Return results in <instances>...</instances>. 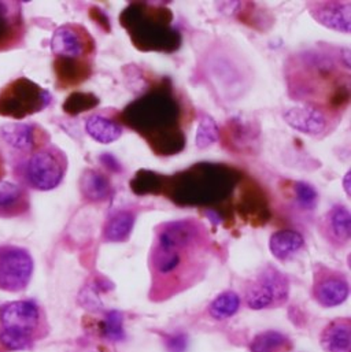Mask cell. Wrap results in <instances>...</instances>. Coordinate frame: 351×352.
<instances>
[{
	"mask_svg": "<svg viewBox=\"0 0 351 352\" xmlns=\"http://www.w3.org/2000/svg\"><path fill=\"white\" fill-rule=\"evenodd\" d=\"M25 21L18 1H0V52L12 50L23 41Z\"/></svg>",
	"mask_w": 351,
	"mask_h": 352,
	"instance_id": "52a82bcc",
	"label": "cell"
},
{
	"mask_svg": "<svg viewBox=\"0 0 351 352\" xmlns=\"http://www.w3.org/2000/svg\"><path fill=\"white\" fill-rule=\"evenodd\" d=\"M298 204L305 210H315L319 203V193L310 184L305 181H297L294 188Z\"/></svg>",
	"mask_w": 351,
	"mask_h": 352,
	"instance_id": "cb8c5ba5",
	"label": "cell"
},
{
	"mask_svg": "<svg viewBox=\"0 0 351 352\" xmlns=\"http://www.w3.org/2000/svg\"><path fill=\"white\" fill-rule=\"evenodd\" d=\"M100 160H102V164H103L107 169H110L111 172H120V170H121V166H120L118 161H117L113 155L105 154V155H102Z\"/></svg>",
	"mask_w": 351,
	"mask_h": 352,
	"instance_id": "4316f807",
	"label": "cell"
},
{
	"mask_svg": "<svg viewBox=\"0 0 351 352\" xmlns=\"http://www.w3.org/2000/svg\"><path fill=\"white\" fill-rule=\"evenodd\" d=\"M136 217L131 211H118L110 217L103 229V239L109 243H123L129 239Z\"/></svg>",
	"mask_w": 351,
	"mask_h": 352,
	"instance_id": "2e32d148",
	"label": "cell"
},
{
	"mask_svg": "<svg viewBox=\"0 0 351 352\" xmlns=\"http://www.w3.org/2000/svg\"><path fill=\"white\" fill-rule=\"evenodd\" d=\"M91 98H92L91 95H84V94H78V92L72 94V95L66 99V102H65V104H63V110H65L67 114H72V116L80 114L81 111H84V110H87V109H91V107L94 106V104L89 103V99H91Z\"/></svg>",
	"mask_w": 351,
	"mask_h": 352,
	"instance_id": "d4e9b609",
	"label": "cell"
},
{
	"mask_svg": "<svg viewBox=\"0 0 351 352\" xmlns=\"http://www.w3.org/2000/svg\"><path fill=\"white\" fill-rule=\"evenodd\" d=\"M316 300L324 307H337L346 302L350 294L348 280L337 273L321 274L315 284Z\"/></svg>",
	"mask_w": 351,
	"mask_h": 352,
	"instance_id": "8fae6325",
	"label": "cell"
},
{
	"mask_svg": "<svg viewBox=\"0 0 351 352\" xmlns=\"http://www.w3.org/2000/svg\"><path fill=\"white\" fill-rule=\"evenodd\" d=\"M0 139L19 154H32L44 147L45 133L34 124H7L0 128Z\"/></svg>",
	"mask_w": 351,
	"mask_h": 352,
	"instance_id": "8992f818",
	"label": "cell"
},
{
	"mask_svg": "<svg viewBox=\"0 0 351 352\" xmlns=\"http://www.w3.org/2000/svg\"><path fill=\"white\" fill-rule=\"evenodd\" d=\"M220 132L215 121L209 116H202L196 128L195 144L199 150H206L218 142Z\"/></svg>",
	"mask_w": 351,
	"mask_h": 352,
	"instance_id": "ffe728a7",
	"label": "cell"
},
{
	"mask_svg": "<svg viewBox=\"0 0 351 352\" xmlns=\"http://www.w3.org/2000/svg\"><path fill=\"white\" fill-rule=\"evenodd\" d=\"M350 172H348L345 177H343V188H345V192H346L348 196H350Z\"/></svg>",
	"mask_w": 351,
	"mask_h": 352,
	"instance_id": "f1b7e54d",
	"label": "cell"
},
{
	"mask_svg": "<svg viewBox=\"0 0 351 352\" xmlns=\"http://www.w3.org/2000/svg\"><path fill=\"white\" fill-rule=\"evenodd\" d=\"M29 210V195L18 184L0 181V218H15Z\"/></svg>",
	"mask_w": 351,
	"mask_h": 352,
	"instance_id": "7c38bea8",
	"label": "cell"
},
{
	"mask_svg": "<svg viewBox=\"0 0 351 352\" xmlns=\"http://www.w3.org/2000/svg\"><path fill=\"white\" fill-rule=\"evenodd\" d=\"M50 103L48 91L26 77H19L6 84L0 91V117L23 120L40 113Z\"/></svg>",
	"mask_w": 351,
	"mask_h": 352,
	"instance_id": "6da1fadb",
	"label": "cell"
},
{
	"mask_svg": "<svg viewBox=\"0 0 351 352\" xmlns=\"http://www.w3.org/2000/svg\"><path fill=\"white\" fill-rule=\"evenodd\" d=\"M103 336L110 342H118L124 338V318L120 311L107 313L103 322Z\"/></svg>",
	"mask_w": 351,
	"mask_h": 352,
	"instance_id": "603a6c76",
	"label": "cell"
},
{
	"mask_svg": "<svg viewBox=\"0 0 351 352\" xmlns=\"http://www.w3.org/2000/svg\"><path fill=\"white\" fill-rule=\"evenodd\" d=\"M284 120L297 132L319 136L328 128V118L326 113L315 104L306 103L294 106L284 111Z\"/></svg>",
	"mask_w": 351,
	"mask_h": 352,
	"instance_id": "ba28073f",
	"label": "cell"
},
{
	"mask_svg": "<svg viewBox=\"0 0 351 352\" xmlns=\"http://www.w3.org/2000/svg\"><path fill=\"white\" fill-rule=\"evenodd\" d=\"M39 307L29 300L11 302L1 307L0 322L1 328L15 329L25 333H33L39 324Z\"/></svg>",
	"mask_w": 351,
	"mask_h": 352,
	"instance_id": "30bf717a",
	"label": "cell"
},
{
	"mask_svg": "<svg viewBox=\"0 0 351 352\" xmlns=\"http://www.w3.org/2000/svg\"><path fill=\"white\" fill-rule=\"evenodd\" d=\"M204 214H206V217L209 218V221H210L211 223H214V225H220V223H221V217H220L215 211L209 210V211H206Z\"/></svg>",
	"mask_w": 351,
	"mask_h": 352,
	"instance_id": "83f0119b",
	"label": "cell"
},
{
	"mask_svg": "<svg viewBox=\"0 0 351 352\" xmlns=\"http://www.w3.org/2000/svg\"><path fill=\"white\" fill-rule=\"evenodd\" d=\"M312 16L323 26L349 34L351 30L350 1H313Z\"/></svg>",
	"mask_w": 351,
	"mask_h": 352,
	"instance_id": "9c48e42d",
	"label": "cell"
},
{
	"mask_svg": "<svg viewBox=\"0 0 351 352\" xmlns=\"http://www.w3.org/2000/svg\"><path fill=\"white\" fill-rule=\"evenodd\" d=\"M305 245L304 236L291 229L275 232L269 239V250L279 261H288L297 255Z\"/></svg>",
	"mask_w": 351,
	"mask_h": 352,
	"instance_id": "4fadbf2b",
	"label": "cell"
},
{
	"mask_svg": "<svg viewBox=\"0 0 351 352\" xmlns=\"http://www.w3.org/2000/svg\"><path fill=\"white\" fill-rule=\"evenodd\" d=\"M240 307V298L232 291L218 295L210 305V316L215 320H226L237 313Z\"/></svg>",
	"mask_w": 351,
	"mask_h": 352,
	"instance_id": "d6986e66",
	"label": "cell"
},
{
	"mask_svg": "<svg viewBox=\"0 0 351 352\" xmlns=\"http://www.w3.org/2000/svg\"><path fill=\"white\" fill-rule=\"evenodd\" d=\"M327 229L337 243H348L351 237L350 210L343 204H335L327 215Z\"/></svg>",
	"mask_w": 351,
	"mask_h": 352,
	"instance_id": "e0dca14e",
	"label": "cell"
},
{
	"mask_svg": "<svg viewBox=\"0 0 351 352\" xmlns=\"http://www.w3.org/2000/svg\"><path fill=\"white\" fill-rule=\"evenodd\" d=\"M286 343L287 339L284 335L269 331L258 335L251 343L250 350L251 352H277Z\"/></svg>",
	"mask_w": 351,
	"mask_h": 352,
	"instance_id": "7402d4cb",
	"label": "cell"
},
{
	"mask_svg": "<svg viewBox=\"0 0 351 352\" xmlns=\"http://www.w3.org/2000/svg\"><path fill=\"white\" fill-rule=\"evenodd\" d=\"M80 190L88 201H103L110 196L111 185L102 173L88 169L80 179Z\"/></svg>",
	"mask_w": 351,
	"mask_h": 352,
	"instance_id": "ac0fdd59",
	"label": "cell"
},
{
	"mask_svg": "<svg viewBox=\"0 0 351 352\" xmlns=\"http://www.w3.org/2000/svg\"><path fill=\"white\" fill-rule=\"evenodd\" d=\"M168 350L171 352H184L187 350V338L184 335H176L167 340Z\"/></svg>",
	"mask_w": 351,
	"mask_h": 352,
	"instance_id": "484cf974",
	"label": "cell"
},
{
	"mask_svg": "<svg viewBox=\"0 0 351 352\" xmlns=\"http://www.w3.org/2000/svg\"><path fill=\"white\" fill-rule=\"evenodd\" d=\"M87 135L100 144H110L123 136V128L107 117L94 114L85 121Z\"/></svg>",
	"mask_w": 351,
	"mask_h": 352,
	"instance_id": "5bb4252c",
	"label": "cell"
},
{
	"mask_svg": "<svg viewBox=\"0 0 351 352\" xmlns=\"http://www.w3.org/2000/svg\"><path fill=\"white\" fill-rule=\"evenodd\" d=\"M33 274V259L21 247L0 245V289L23 291Z\"/></svg>",
	"mask_w": 351,
	"mask_h": 352,
	"instance_id": "3957f363",
	"label": "cell"
},
{
	"mask_svg": "<svg viewBox=\"0 0 351 352\" xmlns=\"http://www.w3.org/2000/svg\"><path fill=\"white\" fill-rule=\"evenodd\" d=\"M6 173V169H4V161H3V157L0 155V181H1V177L4 176Z\"/></svg>",
	"mask_w": 351,
	"mask_h": 352,
	"instance_id": "f546056e",
	"label": "cell"
},
{
	"mask_svg": "<svg viewBox=\"0 0 351 352\" xmlns=\"http://www.w3.org/2000/svg\"><path fill=\"white\" fill-rule=\"evenodd\" d=\"M89 34L81 26L62 25L51 38V51L56 58L77 60L88 52Z\"/></svg>",
	"mask_w": 351,
	"mask_h": 352,
	"instance_id": "5b68a950",
	"label": "cell"
},
{
	"mask_svg": "<svg viewBox=\"0 0 351 352\" xmlns=\"http://www.w3.org/2000/svg\"><path fill=\"white\" fill-rule=\"evenodd\" d=\"M33 338L30 333H25L15 329L1 328L0 329V343L3 347L11 350V351H21L26 350L32 346Z\"/></svg>",
	"mask_w": 351,
	"mask_h": 352,
	"instance_id": "44dd1931",
	"label": "cell"
},
{
	"mask_svg": "<svg viewBox=\"0 0 351 352\" xmlns=\"http://www.w3.org/2000/svg\"><path fill=\"white\" fill-rule=\"evenodd\" d=\"M288 280L283 273L273 267H266L257 280L248 287L246 303L253 310L268 309L281 303L288 296Z\"/></svg>",
	"mask_w": 351,
	"mask_h": 352,
	"instance_id": "277c9868",
	"label": "cell"
},
{
	"mask_svg": "<svg viewBox=\"0 0 351 352\" xmlns=\"http://www.w3.org/2000/svg\"><path fill=\"white\" fill-rule=\"evenodd\" d=\"M17 169L19 176L33 189L51 190L62 182L67 169V161L61 150L52 146H44L29 154Z\"/></svg>",
	"mask_w": 351,
	"mask_h": 352,
	"instance_id": "7a4b0ae2",
	"label": "cell"
},
{
	"mask_svg": "<svg viewBox=\"0 0 351 352\" xmlns=\"http://www.w3.org/2000/svg\"><path fill=\"white\" fill-rule=\"evenodd\" d=\"M321 344L328 352H350V321L339 320L330 324L321 335Z\"/></svg>",
	"mask_w": 351,
	"mask_h": 352,
	"instance_id": "9a60e30c",
	"label": "cell"
}]
</instances>
